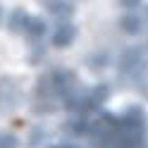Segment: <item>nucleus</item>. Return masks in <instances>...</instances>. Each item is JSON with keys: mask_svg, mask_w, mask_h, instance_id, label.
Returning a JSON list of instances; mask_svg holds the SVG:
<instances>
[{"mask_svg": "<svg viewBox=\"0 0 148 148\" xmlns=\"http://www.w3.org/2000/svg\"><path fill=\"white\" fill-rule=\"evenodd\" d=\"M22 22H24V12H14V14H12V19H10V29H14V31H17Z\"/></svg>", "mask_w": 148, "mask_h": 148, "instance_id": "nucleus-1", "label": "nucleus"}, {"mask_svg": "<svg viewBox=\"0 0 148 148\" xmlns=\"http://www.w3.org/2000/svg\"><path fill=\"white\" fill-rule=\"evenodd\" d=\"M0 148H14V138L12 136H0Z\"/></svg>", "mask_w": 148, "mask_h": 148, "instance_id": "nucleus-2", "label": "nucleus"}]
</instances>
